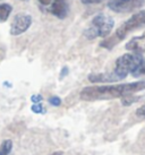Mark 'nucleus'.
Instances as JSON below:
<instances>
[{
	"mask_svg": "<svg viewBox=\"0 0 145 155\" xmlns=\"http://www.w3.org/2000/svg\"><path fill=\"white\" fill-rule=\"evenodd\" d=\"M82 4L84 5H94V4H100L104 0H81Z\"/></svg>",
	"mask_w": 145,
	"mask_h": 155,
	"instance_id": "2eb2a0df",
	"label": "nucleus"
},
{
	"mask_svg": "<svg viewBox=\"0 0 145 155\" xmlns=\"http://www.w3.org/2000/svg\"><path fill=\"white\" fill-rule=\"evenodd\" d=\"M31 110L34 112V113H46V112H47L46 108H44L41 103H36V104H34V105H32Z\"/></svg>",
	"mask_w": 145,
	"mask_h": 155,
	"instance_id": "f8f14e48",
	"label": "nucleus"
},
{
	"mask_svg": "<svg viewBox=\"0 0 145 155\" xmlns=\"http://www.w3.org/2000/svg\"><path fill=\"white\" fill-rule=\"evenodd\" d=\"M51 155H64L62 152H55V153H52Z\"/></svg>",
	"mask_w": 145,
	"mask_h": 155,
	"instance_id": "aec40b11",
	"label": "nucleus"
},
{
	"mask_svg": "<svg viewBox=\"0 0 145 155\" xmlns=\"http://www.w3.org/2000/svg\"><path fill=\"white\" fill-rule=\"evenodd\" d=\"M49 103L53 105V107H59L60 104H61V100L58 96H52V97L49 99Z\"/></svg>",
	"mask_w": 145,
	"mask_h": 155,
	"instance_id": "4468645a",
	"label": "nucleus"
},
{
	"mask_svg": "<svg viewBox=\"0 0 145 155\" xmlns=\"http://www.w3.org/2000/svg\"><path fill=\"white\" fill-rule=\"evenodd\" d=\"M145 26V10H141L138 13L134 14L132 17L128 18L127 21L121 24V25L117 28V31L115 32V34L108 38V39H104L100 43V47L106 48V49H112V48L117 45L120 41L127 36L130 32H134V31L138 30L141 27H144Z\"/></svg>",
	"mask_w": 145,
	"mask_h": 155,
	"instance_id": "f03ea898",
	"label": "nucleus"
},
{
	"mask_svg": "<svg viewBox=\"0 0 145 155\" xmlns=\"http://www.w3.org/2000/svg\"><path fill=\"white\" fill-rule=\"evenodd\" d=\"M125 48L129 51H133L135 53H138V54L145 53V32L141 36L133 38L129 42L126 43Z\"/></svg>",
	"mask_w": 145,
	"mask_h": 155,
	"instance_id": "6e6552de",
	"label": "nucleus"
},
{
	"mask_svg": "<svg viewBox=\"0 0 145 155\" xmlns=\"http://www.w3.org/2000/svg\"><path fill=\"white\" fill-rule=\"evenodd\" d=\"M145 90V81L126 83L119 85H104V86H89L81 91V99L83 101H102L126 97L140 91Z\"/></svg>",
	"mask_w": 145,
	"mask_h": 155,
	"instance_id": "f257e3e1",
	"label": "nucleus"
},
{
	"mask_svg": "<svg viewBox=\"0 0 145 155\" xmlns=\"http://www.w3.org/2000/svg\"><path fill=\"white\" fill-rule=\"evenodd\" d=\"M49 12L55 15L56 17L64 19L66 16L68 15V4L67 0H53V2L51 4Z\"/></svg>",
	"mask_w": 145,
	"mask_h": 155,
	"instance_id": "0eeeda50",
	"label": "nucleus"
},
{
	"mask_svg": "<svg viewBox=\"0 0 145 155\" xmlns=\"http://www.w3.org/2000/svg\"><path fill=\"white\" fill-rule=\"evenodd\" d=\"M136 114L138 117H142V118H145V104L143 105V107H141V108L137 109L136 111Z\"/></svg>",
	"mask_w": 145,
	"mask_h": 155,
	"instance_id": "f3484780",
	"label": "nucleus"
},
{
	"mask_svg": "<svg viewBox=\"0 0 145 155\" xmlns=\"http://www.w3.org/2000/svg\"><path fill=\"white\" fill-rule=\"evenodd\" d=\"M13 10V7L9 4H1L0 5V23H4L8 19L9 15Z\"/></svg>",
	"mask_w": 145,
	"mask_h": 155,
	"instance_id": "9d476101",
	"label": "nucleus"
},
{
	"mask_svg": "<svg viewBox=\"0 0 145 155\" xmlns=\"http://www.w3.org/2000/svg\"><path fill=\"white\" fill-rule=\"evenodd\" d=\"M67 74H68V68H67V67H64V68H62V70H61V74H60V77H61V78L65 77Z\"/></svg>",
	"mask_w": 145,
	"mask_h": 155,
	"instance_id": "a211bd4d",
	"label": "nucleus"
},
{
	"mask_svg": "<svg viewBox=\"0 0 145 155\" xmlns=\"http://www.w3.org/2000/svg\"><path fill=\"white\" fill-rule=\"evenodd\" d=\"M143 62V58L138 53H125L116 60L115 74L117 78L121 81L127 77L128 74H134Z\"/></svg>",
	"mask_w": 145,
	"mask_h": 155,
	"instance_id": "20e7f679",
	"label": "nucleus"
},
{
	"mask_svg": "<svg viewBox=\"0 0 145 155\" xmlns=\"http://www.w3.org/2000/svg\"><path fill=\"white\" fill-rule=\"evenodd\" d=\"M31 100H32V102H34V103L36 104V103H40V102L43 100V97L40 94H35L31 97Z\"/></svg>",
	"mask_w": 145,
	"mask_h": 155,
	"instance_id": "dca6fc26",
	"label": "nucleus"
},
{
	"mask_svg": "<svg viewBox=\"0 0 145 155\" xmlns=\"http://www.w3.org/2000/svg\"><path fill=\"white\" fill-rule=\"evenodd\" d=\"M113 26H115L113 18L104 14H99L93 17L90 27L84 32V35L89 40H93L96 38H107L111 33Z\"/></svg>",
	"mask_w": 145,
	"mask_h": 155,
	"instance_id": "7ed1b4c3",
	"label": "nucleus"
},
{
	"mask_svg": "<svg viewBox=\"0 0 145 155\" xmlns=\"http://www.w3.org/2000/svg\"><path fill=\"white\" fill-rule=\"evenodd\" d=\"M32 25V16L25 13H19L15 15L12 25H10V34L12 35H21L30 28Z\"/></svg>",
	"mask_w": 145,
	"mask_h": 155,
	"instance_id": "423d86ee",
	"label": "nucleus"
},
{
	"mask_svg": "<svg viewBox=\"0 0 145 155\" xmlns=\"http://www.w3.org/2000/svg\"><path fill=\"white\" fill-rule=\"evenodd\" d=\"M89 81L91 83H113L118 82L119 79L112 71L106 74H91L89 76Z\"/></svg>",
	"mask_w": 145,
	"mask_h": 155,
	"instance_id": "1a4fd4ad",
	"label": "nucleus"
},
{
	"mask_svg": "<svg viewBox=\"0 0 145 155\" xmlns=\"http://www.w3.org/2000/svg\"><path fill=\"white\" fill-rule=\"evenodd\" d=\"M13 148V142L10 139H6L1 143L0 146V155H8Z\"/></svg>",
	"mask_w": 145,
	"mask_h": 155,
	"instance_id": "9b49d317",
	"label": "nucleus"
},
{
	"mask_svg": "<svg viewBox=\"0 0 145 155\" xmlns=\"http://www.w3.org/2000/svg\"><path fill=\"white\" fill-rule=\"evenodd\" d=\"M143 75H145V59H143V62L140 66V68L133 74V76H135V77H140V76H143Z\"/></svg>",
	"mask_w": 145,
	"mask_h": 155,
	"instance_id": "ddd939ff",
	"label": "nucleus"
},
{
	"mask_svg": "<svg viewBox=\"0 0 145 155\" xmlns=\"http://www.w3.org/2000/svg\"><path fill=\"white\" fill-rule=\"evenodd\" d=\"M144 4L145 0H109L108 8L115 13H132L142 8Z\"/></svg>",
	"mask_w": 145,
	"mask_h": 155,
	"instance_id": "39448f33",
	"label": "nucleus"
},
{
	"mask_svg": "<svg viewBox=\"0 0 145 155\" xmlns=\"http://www.w3.org/2000/svg\"><path fill=\"white\" fill-rule=\"evenodd\" d=\"M39 1L42 5H44V6H48V5L51 4V0H39Z\"/></svg>",
	"mask_w": 145,
	"mask_h": 155,
	"instance_id": "6ab92c4d",
	"label": "nucleus"
},
{
	"mask_svg": "<svg viewBox=\"0 0 145 155\" xmlns=\"http://www.w3.org/2000/svg\"><path fill=\"white\" fill-rule=\"evenodd\" d=\"M22 1H29V0H22Z\"/></svg>",
	"mask_w": 145,
	"mask_h": 155,
	"instance_id": "412c9836",
	"label": "nucleus"
}]
</instances>
